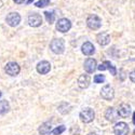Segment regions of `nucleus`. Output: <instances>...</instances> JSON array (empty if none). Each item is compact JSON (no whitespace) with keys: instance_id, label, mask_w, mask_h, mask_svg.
Returning <instances> with one entry per match:
<instances>
[{"instance_id":"nucleus-1","label":"nucleus","mask_w":135,"mask_h":135,"mask_svg":"<svg viewBox=\"0 0 135 135\" xmlns=\"http://www.w3.org/2000/svg\"><path fill=\"white\" fill-rule=\"evenodd\" d=\"M50 49L55 54H62L65 51V42L63 39H54L50 43Z\"/></svg>"},{"instance_id":"nucleus-2","label":"nucleus","mask_w":135,"mask_h":135,"mask_svg":"<svg viewBox=\"0 0 135 135\" xmlns=\"http://www.w3.org/2000/svg\"><path fill=\"white\" fill-rule=\"evenodd\" d=\"M80 120L84 123H90L94 120V117H95V112L92 108H84L81 112H80Z\"/></svg>"},{"instance_id":"nucleus-3","label":"nucleus","mask_w":135,"mask_h":135,"mask_svg":"<svg viewBox=\"0 0 135 135\" xmlns=\"http://www.w3.org/2000/svg\"><path fill=\"white\" fill-rule=\"evenodd\" d=\"M86 25L90 29H93V30H96L98 29L100 26H102V21H100V18L95 15V14H91L89 15L88 20H86Z\"/></svg>"},{"instance_id":"nucleus-4","label":"nucleus","mask_w":135,"mask_h":135,"mask_svg":"<svg viewBox=\"0 0 135 135\" xmlns=\"http://www.w3.org/2000/svg\"><path fill=\"white\" fill-rule=\"evenodd\" d=\"M4 69H6V73H7L9 76H11V77L17 76V75L20 74V70H21L18 64L15 63V62H9V63L6 65V68H4Z\"/></svg>"},{"instance_id":"nucleus-5","label":"nucleus","mask_w":135,"mask_h":135,"mask_svg":"<svg viewBox=\"0 0 135 135\" xmlns=\"http://www.w3.org/2000/svg\"><path fill=\"white\" fill-rule=\"evenodd\" d=\"M100 96L106 100H111L115 96V91L112 89V86H110L109 84L104 85L102 90H100Z\"/></svg>"},{"instance_id":"nucleus-6","label":"nucleus","mask_w":135,"mask_h":135,"mask_svg":"<svg viewBox=\"0 0 135 135\" xmlns=\"http://www.w3.org/2000/svg\"><path fill=\"white\" fill-rule=\"evenodd\" d=\"M71 28V23L69 20L67 18H61L59 20V22L56 23V29L61 32H66Z\"/></svg>"},{"instance_id":"nucleus-7","label":"nucleus","mask_w":135,"mask_h":135,"mask_svg":"<svg viewBox=\"0 0 135 135\" xmlns=\"http://www.w3.org/2000/svg\"><path fill=\"white\" fill-rule=\"evenodd\" d=\"M6 21H7V24L9 26L15 27V26H17L20 24V22H21V15L18 13H16V12H12V13L8 14Z\"/></svg>"},{"instance_id":"nucleus-8","label":"nucleus","mask_w":135,"mask_h":135,"mask_svg":"<svg viewBox=\"0 0 135 135\" xmlns=\"http://www.w3.org/2000/svg\"><path fill=\"white\" fill-rule=\"evenodd\" d=\"M129 126L126 122H118L114 127V132L116 135H128L129 134Z\"/></svg>"},{"instance_id":"nucleus-9","label":"nucleus","mask_w":135,"mask_h":135,"mask_svg":"<svg viewBox=\"0 0 135 135\" xmlns=\"http://www.w3.org/2000/svg\"><path fill=\"white\" fill-rule=\"evenodd\" d=\"M28 24L31 27H38L42 24V17L38 13H31L28 16Z\"/></svg>"},{"instance_id":"nucleus-10","label":"nucleus","mask_w":135,"mask_h":135,"mask_svg":"<svg viewBox=\"0 0 135 135\" xmlns=\"http://www.w3.org/2000/svg\"><path fill=\"white\" fill-rule=\"evenodd\" d=\"M117 111H118V115H119L120 117H122V118H128V117L131 115L132 109H131V106H130L129 104L123 103V104H121V105L119 106V109H118Z\"/></svg>"},{"instance_id":"nucleus-11","label":"nucleus","mask_w":135,"mask_h":135,"mask_svg":"<svg viewBox=\"0 0 135 135\" xmlns=\"http://www.w3.org/2000/svg\"><path fill=\"white\" fill-rule=\"evenodd\" d=\"M51 69V64L48 61H41L37 65V71L41 75H46Z\"/></svg>"},{"instance_id":"nucleus-12","label":"nucleus","mask_w":135,"mask_h":135,"mask_svg":"<svg viewBox=\"0 0 135 135\" xmlns=\"http://www.w3.org/2000/svg\"><path fill=\"white\" fill-rule=\"evenodd\" d=\"M105 117H106V119H107L108 121L115 122V121L118 120L119 115H118L117 109H115L114 107H109V108L106 110V112H105Z\"/></svg>"},{"instance_id":"nucleus-13","label":"nucleus","mask_w":135,"mask_h":135,"mask_svg":"<svg viewBox=\"0 0 135 135\" xmlns=\"http://www.w3.org/2000/svg\"><path fill=\"white\" fill-rule=\"evenodd\" d=\"M97 64H96V61L94 59H88L85 62H84V70L89 74H92L95 71V69L97 68Z\"/></svg>"},{"instance_id":"nucleus-14","label":"nucleus","mask_w":135,"mask_h":135,"mask_svg":"<svg viewBox=\"0 0 135 135\" xmlns=\"http://www.w3.org/2000/svg\"><path fill=\"white\" fill-rule=\"evenodd\" d=\"M91 83V77L89 75H81L78 79V84L81 89H86Z\"/></svg>"},{"instance_id":"nucleus-15","label":"nucleus","mask_w":135,"mask_h":135,"mask_svg":"<svg viewBox=\"0 0 135 135\" xmlns=\"http://www.w3.org/2000/svg\"><path fill=\"white\" fill-rule=\"evenodd\" d=\"M97 68L102 71V70H106V69H108L110 73H111V75H117V70H116V68H115V66H112L111 64H110V62H108V61H105L103 64H100Z\"/></svg>"},{"instance_id":"nucleus-16","label":"nucleus","mask_w":135,"mask_h":135,"mask_svg":"<svg viewBox=\"0 0 135 135\" xmlns=\"http://www.w3.org/2000/svg\"><path fill=\"white\" fill-rule=\"evenodd\" d=\"M81 51L84 55H92L94 52H95V48L94 46L91 43V42H84L82 44V48H81Z\"/></svg>"},{"instance_id":"nucleus-17","label":"nucleus","mask_w":135,"mask_h":135,"mask_svg":"<svg viewBox=\"0 0 135 135\" xmlns=\"http://www.w3.org/2000/svg\"><path fill=\"white\" fill-rule=\"evenodd\" d=\"M96 40L97 42L100 44V46H107V44L110 42V37L105 32H102V33H98L97 37H96Z\"/></svg>"},{"instance_id":"nucleus-18","label":"nucleus","mask_w":135,"mask_h":135,"mask_svg":"<svg viewBox=\"0 0 135 135\" xmlns=\"http://www.w3.org/2000/svg\"><path fill=\"white\" fill-rule=\"evenodd\" d=\"M51 129H52L51 123L50 122H44V123H42V124L40 126L38 131H39V133L41 135H47V134H49L51 132Z\"/></svg>"},{"instance_id":"nucleus-19","label":"nucleus","mask_w":135,"mask_h":135,"mask_svg":"<svg viewBox=\"0 0 135 135\" xmlns=\"http://www.w3.org/2000/svg\"><path fill=\"white\" fill-rule=\"evenodd\" d=\"M10 109V104L8 100L3 99V100H0V115H4L6 112H8Z\"/></svg>"},{"instance_id":"nucleus-20","label":"nucleus","mask_w":135,"mask_h":135,"mask_svg":"<svg viewBox=\"0 0 135 135\" xmlns=\"http://www.w3.org/2000/svg\"><path fill=\"white\" fill-rule=\"evenodd\" d=\"M44 16L47 18V22L49 24H52L54 20H55V14L54 12H50V11H47V12H44Z\"/></svg>"},{"instance_id":"nucleus-21","label":"nucleus","mask_w":135,"mask_h":135,"mask_svg":"<svg viewBox=\"0 0 135 135\" xmlns=\"http://www.w3.org/2000/svg\"><path fill=\"white\" fill-rule=\"evenodd\" d=\"M66 130V128L64 127V126H61V127H59V128H56V129H54L52 132H50L52 135H60V134H62L64 131Z\"/></svg>"},{"instance_id":"nucleus-22","label":"nucleus","mask_w":135,"mask_h":135,"mask_svg":"<svg viewBox=\"0 0 135 135\" xmlns=\"http://www.w3.org/2000/svg\"><path fill=\"white\" fill-rule=\"evenodd\" d=\"M105 81V76L104 75H96L94 77V82L95 83H103Z\"/></svg>"},{"instance_id":"nucleus-23","label":"nucleus","mask_w":135,"mask_h":135,"mask_svg":"<svg viewBox=\"0 0 135 135\" xmlns=\"http://www.w3.org/2000/svg\"><path fill=\"white\" fill-rule=\"evenodd\" d=\"M49 0H39L38 2H36V7L38 8H44V7H47L49 6Z\"/></svg>"},{"instance_id":"nucleus-24","label":"nucleus","mask_w":135,"mask_h":135,"mask_svg":"<svg viewBox=\"0 0 135 135\" xmlns=\"http://www.w3.org/2000/svg\"><path fill=\"white\" fill-rule=\"evenodd\" d=\"M129 77H130V79H131V81L135 83V69H134L133 71H131V73H130Z\"/></svg>"},{"instance_id":"nucleus-25","label":"nucleus","mask_w":135,"mask_h":135,"mask_svg":"<svg viewBox=\"0 0 135 135\" xmlns=\"http://www.w3.org/2000/svg\"><path fill=\"white\" fill-rule=\"evenodd\" d=\"M25 1V0H14V2L17 3V4H21V3H23Z\"/></svg>"},{"instance_id":"nucleus-26","label":"nucleus","mask_w":135,"mask_h":135,"mask_svg":"<svg viewBox=\"0 0 135 135\" xmlns=\"http://www.w3.org/2000/svg\"><path fill=\"white\" fill-rule=\"evenodd\" d=\"M133 123L135 124V112H134V115H133Z\"/></svg>"},{"instance_id":"nucleus-27","label":"nucleus","mask_w":135,"mask_h":135,"mask_svg":"<svg viewBox=\"0 0 135 135\" xmlns=\"http://www.w3.org/2000/svg\"><path fill=\"white\" fill-rule=\"evenodd\" d=\"M32 1H33V0H28V1H27V3H28V4H30Z\"/></svg>"},{"instance_id":"nucleus-28","label":"nucleus","mask_w":135,"mask_h":135,"mask_svg":"<svg viewBox=\"0 0 135 135\" xmlns=\"http://www.w3.org/2000/svg\"><path fill=\"white\" fill-rule=\"evenodd\" d=\"M89 135H97V134H96V133H90Z\"/></svg>"},{"instance_id":"nucleus-29","label":"nucleus","mask_w":135,"mask_h":135,"mask_svg":"<svg viewBox=\"0 0 135 135\" xmlns=\"http://www.w3.org/2000/svg\"><path fill=\"white\" fill-rule=\"evenodd\" d=\"M1 95H2V93H1V91H0V97H1Z\"/></svg>"}]
</instances>
